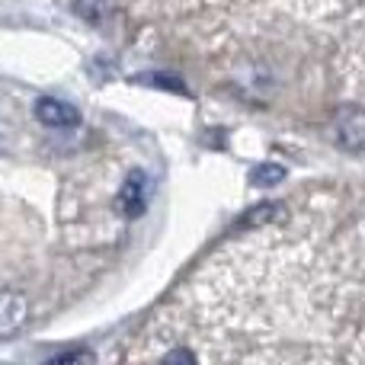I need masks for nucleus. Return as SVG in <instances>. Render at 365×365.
<instances>
[{
	"label": "nucleus",
	"instance_id": "5",
	"mask_svg": "<svg viewBox=\"0 0 365 365\" xmlns=\"http://www.w3.org/2000/svg\"><path fill=\"white\" fill-rule=\"evenodd\" d=\"M282 177H285V167H279V164H259V167H253L250 182H253V186H276V182H282Z\"/></svg>",
	"mask_w": 365,
	"mask_h": 365
},
{
	"label": "nucleus",
	"instance_id": "7",
	"mask_svg": "<svg viewBox=\"0 0 365 365\" xmlns=\"http://www.w3.org/2000/svg\"><path fill=\"white\" fill-rule=\"evenodd\" d=\"M93 359H90V353H83V349H77V353H64V356H55L51 362L45 365H90Z\"/></svg>",
	"mask_w": 365,
	"mask_h": 365
},
{
	"label": "nucleus",
	"instance_id": "3",
	"mask_svg": "<svg viewBox=\"0 0 365 365\" xmlns=\"http://www.w3.org/2000/svg\"><path fill=\"white\" fill-rule=\"evenodd\" d=\"M36 119L51 128H71L81 122V113H77V106H71V103H64V100L42 96V100L36 103Z\"/></svg>",
	"mask_w": 365,
	"mask_h": 365
},
{
	"label": "nucleus",
	"instance_id": "4",
	"mask_svg": "<svg viewBox=\"0 0 365 365\" xmlns=\"http://www.w3.org/2000/svg\"><path fill=\"white\" fill-rule=\"evenodd\" d=\"M148 205V177L141 170L128 173V180L119 189V208L125 218H138Z\"/></svg>",
	"mask_w": 365,
	"mask_h": 365
},
{
	"label": "nucleus",
	"instance_id": "1",
	"mask_svg": "<svg viewBox=\"0 0 365 365\" xmlns=\"http://www.w3.org/2000/svg\"><path fill=\"white\" fill-rule=\"evenodd\" d=\"M29 321V302L19 292H0V340L23 330Z\"/></svg>",
	"mask_w": 365,
	"mask_h": 365
},
{
	"label": "nucleus",
	"instance_id": "2",
	"mask_svg": "<svg viewBox=\"0 0 365 365\" xmlns=\"http://www.w3.org/2000/svg\"><path fill=\"white\" fill-rule=\"evenodd\" d=\"M334 128H336V138H340L343 148H353V151L365 148V113L362 109L343 106L334 119Z\"/></svg>",
	"mask_w": 365,
	"mask_h": 365
},
{
	"label": "nucleus",
	"instance_id": "6",
	"mask_svg": "<svg viewBox=\"0 0 365 365\" xmlns=\"http://www.w3.org/2000/svg\"><path fill=\"white\" fill-rule=\"evenodd\" d=\"M158 365H199V356L189 346H170L164 356H160Z\"/></svg>",
	"mask_w": 365,
	"mask_h": 365
}]
</instances>
